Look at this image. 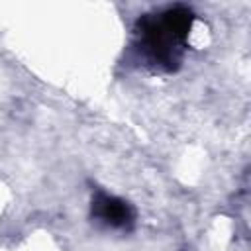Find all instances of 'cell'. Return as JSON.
<instances>
[{"label":"cell","instance_id":"1","mask_svg":"<svg viewBox=\"0 0 251 251\" xmlns=\"http://www.w3.org/2000/svg\"><path fill=\"white\" fill-rule=\"evenodd\" d=\"M196 12L188 4H165L141 14L131 27V59L153 75L176 73L190 47Z\"/></svg>","mask_w":251,"mask_h":251},{"label":"cell","instance_id":"2","mask_svg":"<svg viewBox=\"0 0 251 251\" xmlns=\"http://www.w3.org/2000/svg\"><path fill=\"white\" fill-rule=\"evenodd\" d=\"M90 220L108 231L131 233L137 224L135 206L104 188H92L90 194Z\"/></svg>","mask_w":251,"mask_h":251}]
</instances>
